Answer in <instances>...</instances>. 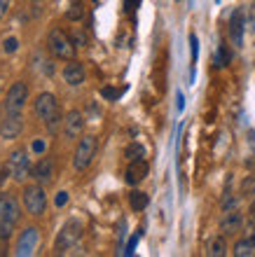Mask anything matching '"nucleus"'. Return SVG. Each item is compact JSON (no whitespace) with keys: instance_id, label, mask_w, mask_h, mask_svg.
<instances>
[{"instance_id":"f257e3e1","label":"nucleus","mask_w":255,"mask_h":257,"mask_svg":"<svg viewBox=\"0 0 255 257\" xmlns=\"http://www.w3.org/2000/svg\"><path fill=\"white\" fill-rule=\"evenodd\" d=\"M33 110H35V115L40 117L49 128H56V124H59V119H61V110H59V103H56L54 94H49V91L40 94L33 103Z\"/></svg>"},{"instance_id":"f03ea898","label":"nucleus","mask_w":255,"mask_h":257,"mask_svg":"<svg viewBox=\"0 0 255 257\" xmlns=\"http://www.w3.org/2000/svg\"><path fill=\"white\" fill-rule=\"evenodd\" d=\"M47 47H49V52H52L56 59H73V54H75L73 40H70L63 31H59V28H52V31H49Z\"/></svg>"},{"instance_id":"7ed1b4c3","label":"nucleus","mask_w":255,"mask_h":257,"mask_svg":"<svg viewBox=\"0 0 255 257\" xmlns=\"http://www.w3.org/2000/svg\"><path fill=\"white\" fill-rule=\"evenodd\" d=\"M24 206H26V210L31 215H42L45 213V208H47V194H45L40 183L24 187Z\"/></svg>"},{"instance_id":"20e7f679","label":"nucleus","mask_w":255,"mask_h":257,"mask_svg":"<svg viewBox=\"0 0 255 257\" xmlns=\"http://www.w3.org/2000/svg\"><path fill=\"white\" fill-rule=\"evenodd\" d=\"M80 238H82V224L77 222V220H68V222L61 227L54 248H56V252H66V250H70Z\"/></svg>"},{"instance_id":"39448f33","label":"nucleus","mask_w":255,"mask_h":257,"mask_svg":"<svg viewBox=\"0 0 255 257\" xmlns=\"http://www.w3.org/2000/svg\"><path fill=\"white\" fill-rule=\"evenodd\" d=\"M96 136H84L80 143H77V150H75V157H73V166L77 171H84L92 164V159L96 157Z\"/></svg>"},{"instance_id":"423d86ee","label":"nucleus","mask_w":255,"mask_h":257,"mask_svg":"<svg viewBox=\"0 0 255 257\" xmlns=\"http://www.w3.org/2000/svg\"><path fill=\"white\" fill-rule=\"evenodd\" d=\"M28 101V84L26 82H14L12 87H10V91H7V98H5V112H12V115H17V112H21L24 110V105H26Z\"/></svg>"},{"instance_id":"0eeeda50","label":"nucleus","mask_w":255,"mask_h":257,"mask_svg":"<svg viewBox=\"0 0 255 257\" xmlns=\"http://www.w3.org/2000/svg\"><path fill=\"white\" fill-rule=\"evenodd\" d=\"M10 171H12V176L17 178V180H26L28 176H31V159H28L26 150H14L12 157H10Z\"/></svg>"},{"instance_id":"6e6552de","label":"nucleus","mask_w":255,"mask_h":257,"mask_svg":"<svg viewBox=\"0 0 255 257\" xmlns=\"http://www.w3.org/2000/svg\"><path fill=\"white\" fill-rule=\"evenodd\" d=\"M38 241H40V231L35 229V227H26V229L21 231L19 241H17V248H14V252H17L19 257L33 255V250L38 248Z\"/></svg>"},{"instance_id":"1a4fd4ad","label":"nucleus","mask_w":255,"mask_h":257,"mask_svg":"<svg viewBox=\"0 0 255 257\" xmlns=\"http://www.w3.org/2000/svg\"><path fill=\"white\" fill-rule=\"evenodd\" d=\"M21 128H24V117H21V112H17V115L7 112V117L3 119V124H0V138L14 141V138L21 134Z\"/></svg>"},{"instance_id":"9d476101","label":"nucleus","mask_w":255,"mask_h":257,"mask_svg":"<svg viewBox=\"0 0 255 257\" xmlns=\"http://www.w3.org/2000/svg\"><path fill=\"white\" fill-rule=\"evenodd\" d=\"M21 215V206L12 194H0V220H12L17 222Z\"/></svg>"},{"instance_id":"9b49d317","label":"nucleus","mask_w":255,"mask_h":257,"mask_svg":"<svg viewBox=\"0 0 255 257\" xmlns=\"http://www.w3.org/2000/svg\"><path fill=\"white\" fill-rule=\"evenodd\" d=\"M82 128H84V117H82L80 110H70L63 119V134L68 138H77L82 134Z\"/></svg>"},{"instance_id":"f8f14e48","label":"nucleus","mask_w":255,"mask_h":257,"mask_svg":"<svg viewBox=\"0 0 255 257\" xmlns=\"http://www.w3.org/2000/svg\"><path fill=\"white\" fill-rule=\"evenodd\" d=\"M31 176L35 178V183H40V185L52 183V178H54V162L49 159V157L40 159V162H38V164L33 166V171H31Z\"/></svg>"},{"instance_id":"ddd939ff","label":"nucleus","mask_w":255,"mask_h":257,"mask_svg":"<svg viewBox=\"0 0 255 257\" xmlns=\"http://www.w3.org/2000/svg\"><path fill=\"white\" fill-rule=\"evenodd\" d=\"M148 171H150V166H148L145 159H134V162L129 164V169H127V183L129 185L143 183V180L148 178Z\"/></svg>"},{"instance_id":"4468645a","label":"nucleus","mask_w":255,"mask_h":257,"mask_svg":"<svg viewBox=\"0 0 255 257\" xmlns=\"http://www.w3.org/2000/svg\"><path fill=\"white\" fill-rule=\"evenodd\" d=\"M241 229H243L241 213H236V210H227L225 217L220 220V231L225 234V236H229V234H236V231H241Z\"/></svg>"},{"instance_id":"2eb2a0df","label":"nucleus","mask_w":255,"mask_h":257,"mask_svg":"<svg viewBox=\"0 0 255 257\" xmlns=\"http://www.w3.org/2000/svg\"><path fill=\"white\" fill-rule=\"evenodd\" d=\"M84 77H87V75H84V66H82V63H77V61L66 63V68H63V80H66L70 87L82 84Z\"/></svg>"},{"instance_id":"dca6fc26","label":"nucleus","mask_w":255,"mask_h":257,"mask_svg":"<svg viewBox=\"0 0 255 257\" xmlns=\"http://www.w3.org/2000/svg\"><path fill=\"white\" fill-rule=\"evenodd\" d=\"M229 38L234 42L236 47H241L243 42V12L241 10H236L232 14V19H229Z\"/></svg>"},{"instance_id":"f3484780","label":"nucleus","mask_w":255,"mask_h":257,"mask_svg":"<svg viewBox=\"0 0 255 257\" xmlns=\"http://www.w3.org/2000/svg\"><path fill=\"white\" fill-rule=\"evenodd\" d=\"M206 255H208V257H222V255H227V243H225V234H222V236L208 238V243H206Z\"/></svg>"},{"instance_id":"a211bd4d","label":"nucleus","mask_w":255,"mask_h":257,"mask_svg":"<svg viewBox=\"0 0 255 257\" xmlns=\"http://www.w3.org/2000/svg\"><path fill=\"white\" fill-rule=\"evenodd\" d=\"M232 252H234L236 257H250V255L255 252V243H253V241H248L246 236H243V238H239V241L234 243Z\"/></svg>"},{"instance_id":"6ab92c4d","label":"nucleus","mask_w":255,"mask_h":257,"mask_svg":"<svg viewBox=\"0 0 255 257\" xmlns=\"http://www.w3.org/2000/svg\"><path fill=\"white\" fill-rule=\"evenodd\" d=\"M129 203H131V208H134V210H143V208H148L150 199H148V194H145V192L134 190L131 194H129Z\"/></svg>"},{"instance_id":"aec40b11","label":"nucleus","mask_w":255,"mask_h":257,"mask_svg":"<svg viewBox=\"0 0 255 257\" xmlns=\"http://www.w3.org/2000/svg\"><path fill=\"white\" fill-rule=\"evenodd\" d=\"M124 157H127L129 162H134V159H143V157H145V148H143L141 143H131V145L124 150Z\"/></svg>"},{"instance_id":"412c9836","label":"nucleus","mask_w":255,"mask_h":257,"mask_svg":"<svg viewBox=\"0 0 255 257\" xmlns=\"http://www.w3.org/2000/svg\"><path fill=\"white\" fill-rule=\"evenodd\" d=\"M66 17L70 21H80L82 17H84V5H82V3H73V5H70V10L66 12Z\"/></svg>"},{"instance_id":"4be33fe9","label":"nucleus","mask_w":255,"mask_h":257,"mask_svg":"<svg viewBox=\"0 0 255 257\" xmlns=\"http://www.w3.org/2000/svg\"><path fill=\"white\" fill-rule=\"evenodd\" d=\"M70 40H73L75 47H87V33L82 28H75L73 33H70Z\"/></svg>"},{"instance_id":"5701e85b","label":"nucleus","mask_w":255,"mask_h":257,"mask_svg":"<svg viewBox=\"0 0 255 257\" xmlns=\"http://www.w3.org/2000/svg\"><path fill=\"white\" fill-rule=\"evenodd\" d=\"M14 234V222L12 220H0V238L5 241V238H10Z\"/></svg>"},{"instance_id":"b1692460","label":"nucleus","mask_w":255,"mask_h":257,"mask_svg":"<svg viewBox=\"0 0 255 257\" xmlns=\"http://www.w3.org/2000/svg\"><path fill=\"white\" fill-rule=\"evenodd\" d=\"M229 59H232V56H229V52H227V47H225V45H220V49H218V54H215V63H218V66H227L229 63Z\"/></svg>"},{"instance_id":"393cba45","label":"nucleus","mask_w":255,"mask_h":257,"mask_svg":"<svg viewBox=\"0 0 255 257\" xmlns=\"http://www.w3.org/2000/svg\"><path fill=\"white\" fill-rule=\"evenodd\" d=\"M103 98H108V101H115V98H120V89H113V87H103Z\"/></svg>"},{"instance_id":"a878e982","label":"nucleus","mask_w":255,"mask_h":257,"mask_svg":"<svg viewBox=\"0 0 255 257\" xmlns=\"http://www.w3.org/2000/svg\"><path fill=\"white\" fill-rule=\"evenodd\" d=\"M243 236L255 243V217H250L248 222H246V234H243Z\"/></svg>"},{"instance_id":"bb28decb","label":"nucleus","mask_w":255,"mask_h":257,"mask_svg":"<svg viewBox=\"0 0 255 257\" xmlns=\"http://www.w3.org/2000/svg\"><path fill=\"white\" fill-rule=\"evenodd\" d=\"M12 176V171H10V164H0V187L7 183V178Z\"/></svg>"},{"instance_id":"cd10ccee","label":"nucleus","mask_w":255,"mask_h":257,"mask_svg":"<svg viewBox=\"0 0 255 257\" xmlns=\"http://www.w3.org/2000/svg\"><path fill=\"white\" fill-rule=\"evenodd\" d=\"M54 203H56V208L66 206V203H68V192H59V194L54 196Z\"/></svg>"},{"instance_id":"c85d7f7f","label":"nucleus","mask_w":255,"mask_h":257,"mask_svg":"<svg viewBox=\"0 0 255 257\" xmlns=\"http://www.w3.org/2000/svg\"><path fill=\"white\" fill-rule=\"evenodd\" d=\"M190 45H192V61H197V54H199V42H197V35H190Z\"/></svg>"},{"instance_id":"c756f323","label":"nucleus","mask_w":255,"mask_h":257,"mask_svg":"<svg viewBox=\"0 0 255 257\" xmlns=\"http://www.w3.org/2000/svg\"><path fill=\"white\" fill-rule=\"evenodd\" d=\"M234 206H236L234 196H225V201H222V210H225V213H227V210H234Z\"/></svg>"},{"instance_id":"7c9ffc66","label":"nucleus","mask_w":255,"mask_h":257,"mask_svg":"<svg viewBox=\"0 0 255 257\" xmlns=\"http://www.w3.org/2000/svg\"><path fill=\"white\" fill-rule=\"evenodd\" d=\"M17 45H19V42H17V38H7V40H5V52H10V54H12V52H17Z\"/></svg>"},{"instance_id":"2f4dec72","label":"nucleus","mask_w":255,"mask_h":257,"mask_svg":"<svg viewBox=\"0 0 255 257\" xmlns=\"http://www.w3.org/2000/svg\"><path fill=\"white\" fill-rule=\"evenodd\" d=\"M138 236H141V234H138ZM138 236H134V238H131V241H129L127 250H124V252H127V255H131V252H134V248H136V241H138Z\"/></svg>"},{"instance_id":"473e14b6","label":"nucleus","mask_w":255,"mask_h":257,"mask_svg":"<svg viewBox=\"0 0 255 257\" xmlns=\"http://www.w3.org/2000/svg\"><path fill=\"white\" fill-rule=\"evenodd\" d=\"M7 7H10V0H0V19H3V17H5Z\"/></svg>"},{"instance_id":"72a5a7b5","label":"nucleus","mask_w":255,"mask_h":257,"mask_svg":"<svg viewBox=\"0 0 255 257\" xmlns=\"http://www.w3.org/2000/svg\"><path fill=\"white\" fill-rule=\"evenodd\" d=\"M33 150H35V152H42V150H45V143H42V141H35L33 143Z\"/></svg>"},{"instance_id":"f704fd0d","label":"nucleus","mask_w":255,"mask_h":257,"mask_svg":"<svg viewBox=\"0 0 255 257\" xmlns=\"http://www.w3.org/2000/svg\"><path fill=\"white\" fill-rule=\"evenodd\" d=\"M134 5H136V0H127V10H134Z\"/></svg>"},{"instance_id":"c9c22d12","label":"nucleus","mask_w":255,"mask_h":257,"mask_svg":"<svg viewBox=\"0 0 255 257\" xmlns=\"http://www.w3.org/2000/svg\"><path fill=\"white\" fill-rule=\"evenodd\" d=\"M248 213H250V217H255V201L250 203V210H248Z\"/></svg>"},{"instance_id":"e433bc0d","label":"nucleus","mask_w":255,"mask_h":257,"mask_svg":"<svg viewBox=\"0 0 255 257\" xmlns=\"http://www.w3.org/2000/svg\"><path fill=\"white\" fill-rule=\"evenodd\" d=\"M0 255H5V245H3V241H0Z\"/></svg>"},{"instance_id":"4c0bfd02","label":"nucleus","mask_w":255,"mask_h":257,"mask_svg":"<svg viewBox=\"0 0 255 257\" xmlns=\"http://www.w3.org/2000/svg\"><path fill=\"white\" fill-rule=\"evenodd\" d=\"M33 3H38V0H33Z\"/></svg>"}]
</instances>
